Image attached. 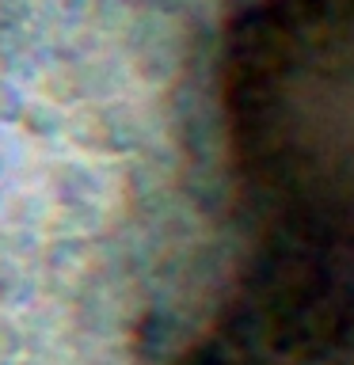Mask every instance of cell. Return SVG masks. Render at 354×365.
I'll return each mask as SVG.
<instances>
[{
  "label": "cell",
  "instance_id": "cell-1",
  "mask_svg": "<svg viewBox=\"0 0 354 365\" xmlns=\"http://www.w3.org/2000/svg\"><path fill=\"white\" fill-rule=\"evenodd\" d=\"M217 114L251 205L305 247L354 251V0H244Z\"/></svg>",
  "mask_w": 354,
  "mask_h": 365
},
{
  "label": "cell",
  "instance_id": "cell-2",
  "mask_svg": "<svg viewBox=\"0 0 354 365\" xmlns=\"http://www.w3.org/2000/svg\"><path fill=\"white\" fill-rule=\"evenodd\" d=\"M179 365H354V293L313 274L248 285Z\"/></svg>",
  "mask_w": 354,
  "mask_h": 365
}]
</instances>
